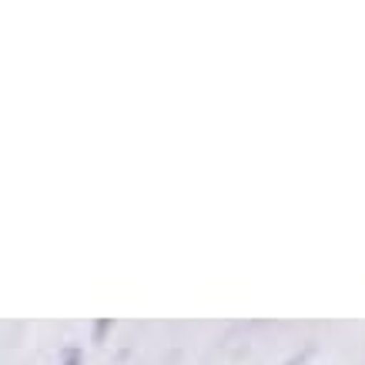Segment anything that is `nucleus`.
<instances>
[{"label": "nucleus", "instance_id": "nucleus-1", "mask_svg": "<svg viewBox=\"0 0 365 365\" xmlns=\"http://www.w3.org/2000/svg\"><path fill=\"white\" fill-rule=\"evenodd\" d=\"M312 352H315V349H312V345H305V349H302V352H295V355H288L285 362L282 365H305L312 359Z\"/></svg>", "mask_w": 365, "mask_h": 365}, {"label": "nucleus", "instance_id": "nucleus-2", "mask_svg": "<svg viewBox=\"0 0 365 365\" xmlns=\"http://www.w3.org/2000/svg\"><path fill=\"white\" fill-rule=\"evenodd\" d=\"M111 332V319H101L94 322V342H104V335Z\"/></svg>", "mask_w": 365, "mask_h": 365}, {"label": "nucleus", "instance_id": "nucleus-3", "mask_svg": "<svg viewBox=\"0 0 365 365\" xmlns=\"http://www.w3.org/2000/svg\"><path fill=\"white\" fill-rule=\"evenodd\" d=\"M61 365H84V355H81V349H67L64 359H61Z\"/></svg>", "mask_w": 365, "mask_h": 365}]
</instances>
